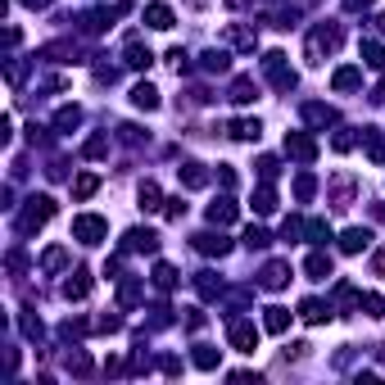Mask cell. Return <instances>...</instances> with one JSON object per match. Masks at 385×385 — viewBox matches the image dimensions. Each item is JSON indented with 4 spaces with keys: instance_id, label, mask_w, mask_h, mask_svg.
I'll use <instances>...</instances> for the list:
<instances>
[{
    "instance_id": "74e56055",
    "label": "cell",
    "mask_w": 385,
    "mask_h": 385,
    "mask_svg": "<svg viewBox=\"0 0 385 385\" xmlns=\"http://www.w3.org/2000/svg\"><path fill=\"white\" fill-rule=\"evenodd\" d=\"M204 73H227V51H209L204 55Z\"/></svg>"
},
{
    "instance_id": "e575fe53",
    "label": "cell",
    "mask_w": 385,
    "mask_h": 385,
    "mask_svg": "<svg viewBox=\"0 0 385 385\" xmlns=\"http://www.w3.org/2000/svg\"><path fill=\"white\" fill-rule=\"evenodd\" d=\"M64 263H68V250H64V245H55V250H46V258H41V268H46V272H59Z\"/></svg>"
},
{
    "instance_id": "bcb514c9",
    "label": "cell",
    "mask_w": 385,
    "mask_h": 385,
    "mask_svg": "<svg viewBox=\"0 0 385 385\" xmlns=\"http://www.w3.org/2000/svg\"><path fill=\"white\" fill-rule=\"evenodd\" d=\"M371 272H376V277H385V250L371 254Z\"/></svg>"
},
{
    "instance_id": "603a6c76",
    "label": "cell",
    "mask_w": 385,
    "mask_h": 385,
    "mask_svg": "<svg viewBox=\"0 0 385 385\" xmlns=\"http://www.w3.org/2000/svg\"><path fill=\"white\" fill-rule=\"evenodd\" d=\"M254 213H277V191H272V181H263V186H258V191H254Z\"/></svg>"
},
{
    "instance_id": "7a4b0ae2",
    "label": "cell",
    "mask_w": 385,
    "mask_h": 385,
    "mask_svg": "<svg viewBox=\"0 0 385 385\" xmlns=\"http://www.w3.org/2000/svg\"><path fill=\"white\" fill-rule=\"evenodd\" d=\"M51 218H55V200H51V195H32L28 209H23V218H19V231L28 236V231H36V227H46Z\"/></svg>"
},
{
    "instance_id": "3957f363",
    "label": "cell",
    "mask_w": 385,
    "mask_h": 385,
    "mask_svg": "<svg viewBox=\"0 0 385 385\" xmlns=\"http://www.w3.org/2000/svg\"><path fill=\"white\" fill-rule=\"evenodd\" d=\"M73 236H78L82 245H100L109 236V222L95 218V213H78V218H73Z\"/></svg>"
},
{
    "instance_id": "52a82bcc",
    "label": "cell",
    "mask_w": 385,
    "mask_h": 385,
    "mask_svg": "<svg viewBox=\"0 0 385 385\" xmlns=\"http://www.w3.org/2000/svg\"><path fill=\"white\" fill-rule=\"evenodd\" d=\"M222 41L236 46V51H254V46H258V32H254V28H245V23H227Z\"/></svg>"
},
{
    "instance_id": "ee69618b",
    "label": "cell",
    "mask_w": 385,
    "mask_h": 385,
    "mask_svg": "<svg viewBox=\"0 0 385 385\" xmlns=\"http://www.w3.org/2000/svg\"><path fill=\"white\" fill-rule=\"evenodd\" d=\"M313 191H317V181H313V177H308V172H304V177L295 181V195H300V200H313Z\"/></svg>"
},
{
    "instance_id": "8d00e7d4",
    "label": "cell",
    "mask_w": 385,
    "mask_h": 385,
    "mask_svg": "<svg viewBox=\"0 0 385 385\" xmlns=\"http://www.w3.org/2000/svg\"><path fill=\"white\" fill-rule=\"evenodd\" d=\"M19 322H23V335H28V340H41V335H46V327H41V317H32V313H23Z\"/></svg>"
},
{
    "instance_id": "7c38bea8",
    "label": "cell",
    "mask_w": 385,
    "mask_h": 385,
    "mask_svg": "<svg viewBox=\"0 0 385 385\" xmlns=\"http://www.w3.org/2000/svg\"><path fill=\"white\" fill-rule=\"evenodd\" d=\"M132 105L150 114V109H159V91H154L150 82H136V86H132Z\"/></svg>"
},
{
    "instance_id": "44dd1931",
    "label": "cell",
    "mask_w": 385,
    "mask_h": 385,
    "mask_svg": "<svg viewBox=\"0 0 385 385\" xmlns=\"http://www.w3.org/2000/svg\"><path fill=\"white\" fill-rule=\"evenodd\" d=\"M64 295L68 300H86V295H91V272H73L64 281Z\"/></svg>"
},
{
    "instance_id": "83f0119b",
    "label": "cell",
    "mask_w": 385,
    "mask_h": 385,
    "mask_svg": "<svg viewBox=\"0 0 385 385\" xmlns=\"http://www.w3.org/2000/svg\"><path fill=\"white\" fill-rule=\"evenodd\" d=\"M304 118L313 122V127H331V122H335V109H327V105H304Z\"/></svg>"
},
{
    "instance_id": "8fae6325",
    "label": "cell",
    "mask_w": 385,
    "mask_h": 385,
    "mask_svg": "<svg viewBox=\"0 0 385 385\" xmlns=\"http://www.w3.org/2000/svg\"><path fill=\"white\" fill-rule=\"evenodd\" d=\"M363 150H367L371 164H385V136L376 127H363Z\"/></svg>"
},
{
    "instance_id": "5bb4252c",
    "label": "cell",
    "mask_w": 385,
    "mask_h": 385,
    "mask_svg": "<svg viewBox=\"0 0 385 385\" xmlns=\"http://www.w3.org/2000/svg\"><path fill=\"white\" fill-rule=\"evenodd\" d=\"M127 250H145V254H154V250H159V236H154L150 227H136V231H127Z\"/></svg>"
},
{
    "instance_id": "7dc6e473",
    "label": "cell",
    "mask_w": 385,
    "mask_h": 385,
    "mask_svg": "<svg viewBox=\"0 0 385 385\" xmlns=\"http://www.w3.org/2000/svg\"><path fill=\"white\" fill-rule=\"evenodd\" d=\"M371 0H344V9H349V14H358V9H367Z\"/></svg>"
},
{
    "instance_id": "681fc988",
    "label": "cell",
    "mask_w": 385,
    "mask_h": 385,
    "mask_svg": "<svg viewBox=\"0 0 385 385\" xmlns=\"http://www.w3.org/2000/svg\"><path fill=\"white\" fill-rule=\"evenodd\" d=\"M186 5H195V9H204V5H209V0H186Z\"/></svg>"
},
{
    "instance_id": "4316f807",
    "label": "cell",
    "mask_w": 385,
    "mask_h": 385,
    "mask_svg": "<svg viewBox=\"0 0 385 385\" xmlns=\"http://www.w3.org/2000/svg\"><path fill=\"white\" fill-rule=\"evenodd\" d=\"M254 95H258L254 78H236V82H231V100H236V105H250Z\"/></svg>"
},
{
    "instance_id": "d6a6232c",
    "label": "cell",
    "mask_w": 385,
    "mask_h": 385,
    "mask_svg": "<svg viewBox=\"0 0 385 385\" xmlns=\"http://www.w3.org/2000/svg\"><path fill=\"white\" fill-rule=\"evenodd\" d=\"M300 317H304V322H313V327H317V322H327V317H331V308H322L317 300H304V304H300Z\"/></svg>"
},
{
    "instance_id": "6da1fadb",
    "label": "cell",
    "mask_w": 385,
    "mask_h": 385,
    "mask_svg": "<svg viewBox=\"0 0 385 385\" xmlns=\"http://www.w3.org/2000/svg\"><path fill=\"white\" fill-rule=\"evenodd\" d=\"M335 46H340V28L335 23H317L313 32H308V46H304V55H308V64H322Z\"/></svg>"
},
{
    "instance_id": "4dcf8cb0",
    "label": "cell",
    "mask_w": 385,
    "mask_h": 385,
    "mask_svg": "<svg viewBox=\"0 0 385 385\" xmlns=\"http://www.w3.org/2000/svg\"><path fill=\"white\" fill-rule=\"evenodd\" d=\"M304 236H308L313 245H327V241H331V227H327L322 218H308V222H304Z\"/></svg>"
},
{
    "instance_id": "ac0fdd59",
    "label": "cell",
    "mask_w": 385,
    "mask_h": 385,
    "mask_svg": "<svg viewBox=\"0 0 385 385\" xmlns=\"http://www.w3.org/2000/svg\"><path fill=\"white\" fill-rule=\"evenodd\" d=\"M290 281V263H268L263 268V290H281Z\"/></svg>"
},
{
    "instance_id": "cb8c5ba5",
    "label": "cell",
    "mask_w": 385,
    "mask_h": 385,
    "mask_svg": "<svg viewBox=\"0 0 385 385\" xmlns=\"http://www.w3.org/2000/svg\"><path fill=\"white\" fill-rule=\"evenodd\" d=\"M177 177H181V186L200 191V186L209 181V172H204V164H181V168H177Z\"/></svg>"
},
{
    "instance_id": "1f68e13d",
    "label": "cell",
    "mask_w": 385,
    "mask_h": 385,
    "mask_svg": "<svg viewBox=\"0 0 385 385\" xmlns=\"http://www.w3.org/2000/svg\"><path fill=\"white\" fill-rule=\"evenodd\" d=\"M218 349H213V344H195V367H200V371H213L218 367Z\"/></svg>"
},
{
    "instance_id": "ffe728a7",
    "label": "cell",
    "mask_w": 385,
    "mask_h": 385,
    "mask_svg": "<svg viewBox=\"0 0 385 385\" xmlns=\"http://www.w3.org/2000/svg\"><path fill=\"white\" fill-rule=\"evenodd\" d=\"M195 250H200V254H218V258H222V254L231 250V245L222 241V236H213V231H200V236H195Z\"/></svg>"
},
{
    "instance_id": "f35d334b",
    "label": "cell",
    "mask_w": 385,
    "mask_h": 385,
    "mask_svg": "<svg viewBox=\"0 0 385 385\" xmlns=\"http://www.w3.org/2000/svg\"><path fill=\"white\" fill-rule=\"evenodd\" d=\"M358 308H367V317H385V300H381V295H363Z\"/></svg>"
},
{
    "instance_id": "836d02e7",
    "label": "cell",
    "mask_w": 385,
    "mask_h": 385,
    "mask_svg": "<svg viewBox=\"0 0 385 385\" xmlns=\"http://www.w3.org/2000/svg\"><path fill=\"white\" fill-rule=\"evenodd\" d=\"M150 277H154V285H159V290H172V285H177V268L154 263V272H150Z\"/></svg>"
},
{
    "instance_id": "4fadbf2b",
    "label": "cell",
    "mask_w": 385,
    "mask_h": 385,
    "mask_svg": "<svg viewBox=\"0 0 385 385\" xmlns=\"http://www.w3.org/2000/svg\"><path fill=\"white\" fill-rule=\"evenodd\" d=\"M349 200H354V177H344V172H340V177L331 181V204L335 209H349Z\"/></svg>"
},
{
    "instance_id": "d4e9b609",
    "label": "cell",
    "mask_w": 385,
    "mask_h": 385,
    "mask_svg": "<svg viewBox=\"0 0 385 385\" xmlns=\"http://www.w3.org/2000/svg\"><path fill=\"white\" fill-rule=\"evenodd\" d=\"M150 51H145V46H141V36H132V41H127V68H150Z\"/></svg>"
},
{
    "instance_id": "484cf974",
    "label": "cell",
    "mask_w": 385,
    "mask_h": 385,
    "mask_svg": "<svg viewBox=\"0 0 385 385\" xmlns=\"http://www.w3.org/2000/svg\"><path fill=\"white\" fill-rule=\"evenodd\" d=\"M95 191H100V177H95V172H82V177L73 181V200H91Z\"/></svg>"
},
{
    "instance_id": "b9f144b4",
    "label": "cell",
    "mask_w": 385,
    "mask_h": 385,
    "mask_svg": "<svg viewBox=\"0 0 385 385\" xmlns=\"http://www.w3.org/2000/svg\"><path fill=\"white\" fill-rule=\"evenodd\" d=\"M277 172H281V164H277L272 154H263V159H258V177H263V181H272Z\"/></svg>"
},
{
    "instance_id": "e0dca14e",
    "label": "cell",
    "mask_w": 385,
    "mask_h": 385,
    "mask_svg": "<svg viewBox=\"0 0 385 385\" xmlns=\"http://www.w3.org/2000/svg\"><path fill=\"white\" fill-rule=\"evenodd\" d=\"M263 327L272 335H285V327H290V308H281V304H272L268 313H263Z\"/></svg>"
},
{
    "instance_id": "ba28073f",
    "label": "cell",
    "mask_w": 385,
    "mask_h": 385,
    "mask_svg": "<svg viewBox=\"0 0 385 385\" xmlns=\"http://www.w3.org/2000/svg\"><path fill=\"white\" fill-rule=\"evenodd\" d=\"M145 23H150L154 32H168L172 23H177V14H172V5H164V0H154V5H145Z\"/></svg>"
},
{
    "instance_id": "9a60e30c",
    "label": "cell",
    "mask_w": 385,
    "mask_h": 385,
    "mask_svg": "<svg viewBox=\"0 0 385 385\" xmlns=\"http://www.w3.org/2000/svg\"><path fill=\"white\" fill-rule=\"evenodd\" d=\"M136 304H141V277H127L118 285V308L127 313V308H136Z\"/></svg>"
},
{
    "instance_id": "9c48e42d",
    "label": "cell",
    "mask_w": 385,
    "mask_h": 385,
    "mask_svg": "<svg viewBox=\"0 0 385 385\" xmlns=\"http://www.w3.org/2000/svg\"><path fill=\"white\" fill-rule=\"evenodd\" d=\"M209 222H213V227H231V222H236V200H227V195L213 200V204H209Z\"/></svg>"
},
{
    "instance_id": "60d3db41",
    "label": "cell",
    "mask_w": 385,
    "mask_h": 385,
    "mask_svg": "<svg viewBox=\"0 0 385 385\" xmlns=\"http://www.w3.org/2000/svg\"><path fill=\"white\" fill-rule=\"evenodd\" d=\"M268 241H272V236H268L263 227H250V231H245V245H250V250H263Z\"/></svg>"
},
{
    "instance_id": "f546056e",
    "label": "cell",
    "mask_w": 385,
    "mask_h": 385,
    "mask_svg": "<svg viewBox=\"0 0 385 385\" xmlns=\"http://www.w3.org/2000/svg\"><path fill=\"white\" fill-rule=\"evenodd\" d=\"M78 122H82V109H78V105H64V109L55 114V127H59V132H73Z\"/></svg>"
},
{
    "instance_id": "277c9868",
    "label": "cell",
    "mask_w": 385,
    "mask_h": 385,
    "mask_svg": "<svg viewBox=\"0 0 385 385\" xmlns=\"http://www.w3.org/2000/svg\"><path fill=\"white\" fill-rule=\"evenodd\" d=\"M263 73H268V82L277 86V91H290V86H295V68L285 64V55H281V51L263 55Z\"/></svg>"
},
{
    "instance_id": "f6af8a7d",
    "label": "cell",
    "mask_w": 385,
    "mask_h": 385,
    "mask_svg": "<svg viewBox=\"0 0 385 385\" xmlns=\"http://www.w3.org/2000/svg\"><path fill=\"white\" fill-rule=\"evenodd\" d=\"M164 218H172V222L186 218V204H181V200H164Z\"/></svg>"
},
{
    "instance_id": "30bf717a",
    "label": "cell",
    "mask_w": 385,
    "mask_h": 385,
    "mask_svg": "<svg viewBox=\"0 0 385 385\" xmlns=\"http://www.w3.org/2000/svg\"><path fill=\"white\" fill-rule=\"evenodd\" d=\"M304 272H308V277H313V281H327V277H331V254L313 250V254L304 258Z\"/></svg>"
},
{
    "instance_id": "2e32d148",
    "label": "cell",
    "mask_w": 385,
    "mask_h": 385,
    "mask_svg": "<svg viewBox=\"0 0 385 385\" xmlns=\"http://www.w3.org/2000/svg\"><path fill=\"white\" fill-rule=\"evenodd\" d=\"M367 241H371L367 227H349V231L340 236V250H344V254H358V250H367Z\"/></svg>"
},
{
    "instance_id": "5b68a950",
    "label": "cell",
    "mask_w": 385,
    "mask_h": 385,
    "mask_svg": "<svg viewBox=\"0 0 385 385\" xmlns=\"http://www.w3.org/2000/svg\"><path fill=\"white\" fill-rule=\"evenodd\" d=\"M285 154L300 159V164H313V159H317V141H313V136H304V132H285Z\"/></svg>"
},
{
    "instance_id": "7402d4cb",
    "label": "cell",
    "mask_w": 385,
    "mask_h": 385,
    "mask_svg": "<svg viewBox=\"0 0 385 385\" xmlns=\"http://www.w3.org/2000/svg\"><path fill=\"white\" fill-rule=\"evenodd\" d=\"M358 82H363V68H354V64L335 68V78H331V86H335V91H354Z\"/></svg>"
},
{
    "instance_id": "8992f818",
    "label": "cell",
    "mask_w": 385,
    "mask_h": 385,
    "mask_svg": "<svg viewBox=\"0 0 385 385\" xmlns=\"http://www.w3.org/2000/svg\"><path fill=\"white\" fill-rule=\"evenodd\" d=\"M227 335H231V344H236L241 354H254V349H258V331H254V322H241V317H231Z\"/></svg>"
},
{
    "instance_id": "7bdbcfd3",
    "label": "cell",
    "mask_w": 385,
    "mask_h": 385,
    "mask_svg": "<svg viewBox=\"0 0 385 385\" xmlns=\"http://www.w3.org/2000/svg\"><path fill=\"white\" fill-rule=\"evenodd\" d=\"M68 371H78V376H86V371H91V358L73 349V354H68Z\"/></svg>"
},
{
    "instance_id": "d590c367",
    "label": "cell",
    "mask_w": 385,
    "mask_h": 385,
    "mask_svg": "<svg viewBox=\"0 0 385 385\" xmlns=\"http://www.w3.org/2000/svg\"><path fill=\"white\" fill-rule=\"evenodd\" d=\"M363 59H367V68H385V46L363 41Z\"/></svg>"
},
{
    "instance_id": "c3c4849f",
    "label": "cell",
    "mask_w": 385,
    "mask_h": 385,
    "mask_svg": "<svg viewBox=\"0 0 385 385\" xmlns=\"http://www.w3.org/2000/svg\"><path fill=\"white\" fill-rule=\"evenodd\" d=\"M23 5H28V9H46V5H51V0H23Z\"/></svg>"
},
{
    "instance_id": "ab89813d",
    "label": "cell",
    "mask_w": 385,
    "mask_h": 385,
    "mask_svg": "<svg viewBox=\"0 0 385 385\" xmlns=\"http://www.w3.org/2000/svg\"><path fill=\"white\" fill-rule=\"evenodd\" d=\"M105 150H109V136H91V141H86V150H82V154H86V159H100Z\"/></svg>"
},
{
    "instance_id": "f1b7e54d",
    "label": "cell",
    "mask_w": 385,
    "mask_h": 385,
    "mask_svg": "<svg viewBox=\"0 0 385 385\" xmlns=\"http://www.w3.org/2000/svg\"><path fill=\"white\" fill-rule=\"evenodd\" d=\"M141 209H145V213L164 209V195H159V186H154V181H141Z\"/></svg>"
},
{
    "instance_id": "d6986e66",
    "label": "cell",
    "mask_w": 385,
    "mask_h": 385,
    "mask_svg": "<svg viewBox=\"0 0 385 385\" xmlns=\"http://www.w3.org/2000/svg\"><path fill=\"white\" fill-rule=\"evenodd\" d=\"M231 136H236V141H258V136H263V122H258V118H236Z\"/></svg>"
}]
</instances>
